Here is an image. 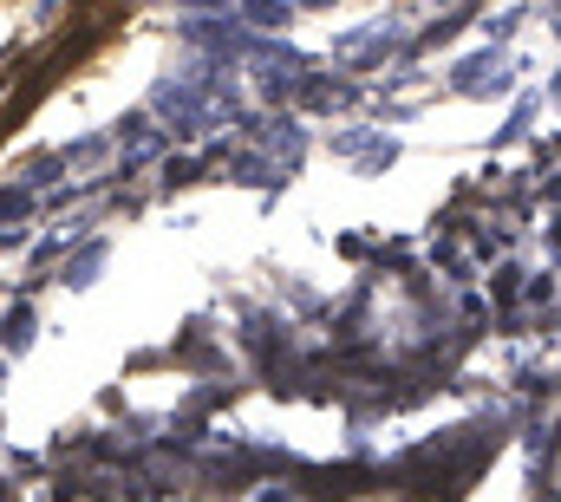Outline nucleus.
<instances>
[{
    "mask_svg": "<svg viewBox=\"0 0 561 502\" xmlns=\"http://www.w3.org/2000/svg\"><path fill=\"white\" fill-rule=\"evenodd\" d=\"M333 150H340V157H359V163H392V137H366V130L333 137Z\"/></svg>",
    "mask_w": 561,
    "mask_h": 502,
    "instance_id": "f03ea898",
    "label": "nucleus"
},
{
    "mask_svg": "<svg viewBox=\"0 0 561 502\" xmlns=\"http://www.w3.org/2000/svg\"><path fill=\"white\" fill-rule=\"evenodd\" d=\"M0 340H7V353H26V346H33V307H26V300L7 307V333H0Z\"/></svg>",
    "mask_w": 561,
    "mask_h": 502,
    "instance_id": "7ed1b4c3",
    "label": "nucleus"
},
{
    "mask_svg": "<svg viewBox=\"0 0 561 502\" xmlns=\"http://www.w3.org/2000/svg\"><path fill=\"white\" fill-rule=\"evenodd\" d=\"M510 79H516V72H510L496 53H477V59H463V72H457L450 85H457V92H503Z\"/></svg>",
    "mask_w": 561,
    "mask_h": 502,
    "instance_id": "f257e3e1",
    "label": "nucleus"
},
{
    "mask_svg": "<svg viewBox=\"0 0 561 502\" xmlns=\"http://www.w3.org/2000/svg\"><path fill=\"white\" fill-rule=\"evenodd\" d=\"M0 216H33V190H0Z\"/></svg>",
    "mask_w": 561,
    "mask_h": 502,
    "instance_id": "39448f33",
    "label": "nucleus"
},
{
    "mask_svg": "<svg viewBox=\"0 0 561 502\" xmlns=\"http://www.w3.org/2000/svg\"><path fill=\"white\" fill-rule=\"evenodd\" d=\"M99 261H105V242H92V249L79 254V261H66V281H72V287H85V281L99 274Z\"/></svg>",
    "mask_w": 561,
    "mask_h": 502,
    "instance_id": "20e7f679",
    "label": "nucleus"
}]
</instances>
